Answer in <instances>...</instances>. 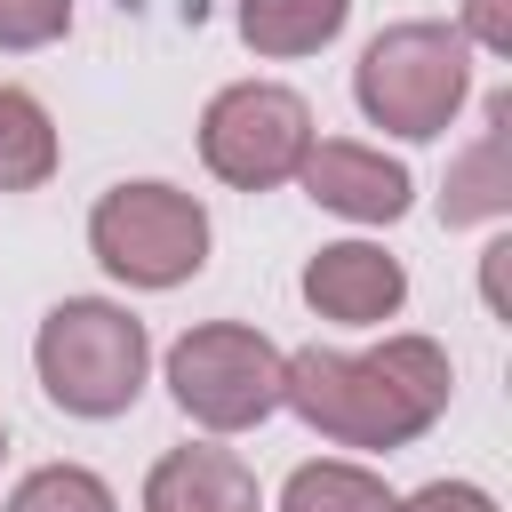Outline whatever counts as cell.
Segmentation results:
<instances>
[{
  "mask_svg": "<svg viewBox=\"0 0 512 512\" xmlns=\"http://www.w3.org/2000/svg\"><path fill=\"white\" fill-rule=\"evenodd\" d=\"M0 456H8V424H0Z\"/></svg>",
  "mask_w": 512,
  "mask_h": 512,
  "instance_id": "19",
  "label": "cell"
},
{
  "mask_svg": "<svg viewBox=\"0 0 512 512\" xmlns=\"http://www.w3.org/2000/svg\"><path fill=\"white\" fill-rule=\"evenodd\" d=\"M504 256H512V240H488V248H480V288H488V312H504Z\"/></svg>",
  "mask_w": 512,
  "mask_h": 512,
  "instance_id": "18",
  "label": "cell"
},
{
  "mask_svg": "<svg viewBox=\"0 0 512 512\" xmlns=\"http://www.w3.org/2000/svg\"><path fill=\"white\" fill-rule=\"evenodd\" d=\"M392 512H496L480 480H424L416 496H392Z\"/></svg>",
  "mask_w": 512,
  "mask_h": 512,
  "instance_id": "17",
  "label": "cell"
},
{
  "mask_svg": "<svg viewBox=\"0 0 512 512\" xmlns=\"http://www.w3.org/2000/svg\"><path fill=\"white\" fill-rule=\"evenodd\" d=\"M456 32L480 56H512V0H464L456 8Z\"/></svg>",
  "mask_w": 512,
  "mask_h": 512,
  "instance_id": "16",
  "label": "cell"
},
{
  "mask_svg": "<svg viewBox=\"0 0 512 512\" xmlns=\"http://www.w3.org/2000/svg\"><path fill=\"white\" fill-rule=\"evenodd\" d=\"M512 216V88L488 96L472 144L448 160L440 176V224L448 232H472V224H504Z\"/></svg>",
  "mask_w": 512,
  "mask_h": 512,
  "instance_id": "9",
  "label": "cell"
},
{
  "mask_svg": "<svg viewBox=\"0 0 512 512\" xmlns=\"http://www.w3.org/2000/svg\"><path fill=\"white\" fill-rule=\"evenodd\" d=\"M280 512H392V488L352 456H312L280 480Z\"/></svg>",
  "mask_w": 512,
  "mask_h": 512,
  "instance_id": "13",
  "label": "cell"
},
{
  "mask_svg": "<svg viewBox=\"0 0 512 512\" xmlns=\"http://www.w3.org/2000/svg\"><path fill=\"white\" fill-rule=\"evenodd\" d=\"M32 368H40V392L64 408V416H128L144 400V376H152V336L128 304L112 296H64L48 304L40 336H32Z\"/></svg>",
  "mask_w": 512,
  "mask_h": 512,
  "instance_id": "2",
  "label": "cell"
},
{
  "mask_svg": "<svg viewBox=\"0 0 512 512\" xmlns=\"http://www.w3.org/2000/svg\"><path fill=\"white\" fill-rule=\"evenodd\" d=\"M64 144H56V120L32 88L0 80V192H40L56 176Z\"/></svg>",
  "mask_w": 512,
  "mask_h": 512,
  "instance_id": "12",
  "label": "cell"
},
{
  "mask_svg": "<svg viewBox=\"0 0 512 512\" xmlns=\"http://www.w3.org/2000/svg\"><path fill=\"white\" fill-rule=\"evenodd\" d=\"M0 512H120V496L88 472V464H40L8 488Z\"/></svg>",
  "mask_w": 512,
  "mask_h": 512,
  "instance_id": "14",
  "label": "cell"
},
{
  "mask_svg": "<svg viewBox=\"0 0 512 512\" xmlns=\"http://www.w3.org/2000/svg\"><path fill=\"white\" fill-rule=\"evenodd\" d=\"M296 184H304L328 216H344V224H400L408 200H416V176H408L392 152L352 144V136H312Z\"/></svg>",
  "mask_w": 512,
  "mask_h": 512,
  "instance_id": "7",
  "label": "cell"
},
{
  "mask_svg": "<svg viewBox=\"0 0 512 512\" xmlns=\"http://www.w3.org/2000/svg\"><path fill=\"white\" fill-rule=\"evenodd\" d=\"M168 392L200 432H256L280 408V344L248 320H200L168 344Z\"/></svg>",
  "mask_w": 512,
  "mask_h": 512,
  "instance_id": "5",
  "label": "cell"
},
{
  "mask_svg": "<svg viewBox=\"0 0 512 512\" xmlns=\"http://www.w3.org/2000/svg\"><path fill=\"white\" fill-rule=\"evenodd\" d=\"M296 288L336 328H384L408 304V264L392 248H376V240H328V248H312Z\"/></svg>",
  "mask_w": 512,
  "mask_h": 512,
  "instance_id": "8",
  "label": "cell"
},
{
  "mask_svg": "<svg viewBox=\"0 0 512 512\" xmlns=\"http://www.w3.org/2000/svg\"><path fill=\"white\" fill-rule=\"evenodd\" d=\"M144 512H264V488L232 448L192 440L144 472Z\"/></svg>",
  "mask_w": 512,
  "mask_h": 512,
  "instance_id": "10",
  "label": "cell"
},
{
  "mask_svg": "<svg viewBox=\"0 0 512 512\" xmlns=\"http://www.w3.org/2000/svg\"><path fill=\"white\" fill-rule=\"evenodd\" d=\"M312 136H320V128H312V104H304L296 88H280V80H232V88H216L208 112H200V160H208V176L232 184V192H272V184H288V176L304 168Z\"/></svg>",
  "mask_w": 512,
  "mask_h": 512,
  "instance_id": "6",
  "label": "cell"
},
{
  "mask_svg": "<svg viewBox=\"0 0 512 512\" xmlns=\"http://www.w3.org/2000/svg\"><path fill=\"white\" fill-rule=\"evenodd\" d=\"M464 96H472V48L456 24H432V16L384 24L352 64V104L368 112V128L408 136V144L448 136Z\"/></svg>",
  "mask_w": 512,
  "mask_h": 512,
  "instance_id": "3",
  "label": "cell"
},
{
  "mask_svg": "<svg viewBox=\"0 0 512 512\" xmlns=\"http://www.w3.org/2000/svg\"><path fill=\"white\" fill-rule=\"evenodd\" d=\"M240 40L272 64H296V56H320L344 24H352V0H240L232 8Z\"/></svg>",
  "mask_w": 512,
  "mask_h": 512,
  "instance_id": "11",
  "label": "cell"
},
{
  "mask_svg": "<svg viewBox=\"0 0 512 512\" xmlns=\"http://www.w3.org/2000/svg\"><path fill=\"white\" fill-rule=\"evenodd\" d=\"M456 368L432 336H384L368 352L304 344L280 352V408H296L336 448H408L448 416Z\"/></svg>",
  "mask_w": 512,
  "mask_h": 512,
  "instance_id": "1",
  "label": "cell"
},
{
  "mask_svg": "<svg viewBox=\"0 0 512 512\" xmlns=\"http://www.w3.org/2000/svg\"><path fill=\"white\" fill-rule=\"evenodd\" d=\"M72 32V0H0V56L56 48Z\"/></svg>",
  "mask_w": 512,
  "mask_h": 512,
  "instance_id": "15",
  "label": "cell"
},
{
  "mask_svg": "<svg viewBox=\"0 0 512 512\" xmlns=\"http://www.w3.org/2000/svg\"><path fill=\"white\" fill-rule=\"evenodd\" d=\"M88 248L120 288H184L208 264V208L184 184L136 176L88 208Z\"/></svg>",
  "mask_w": 512,
  "mask_h": 512,
  "instance_id": "4",
  "label": "cell"
}]
</instances>
